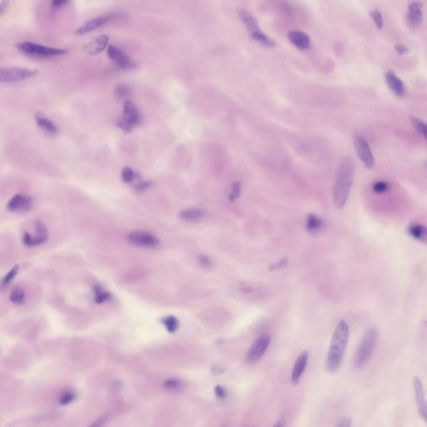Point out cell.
<instances>
[{
  "mask_svg": "<svg viewBox=\"0 0 427 427\" xmlns=\"http://www.w3.org/2000/svg\"><path fill=\"white\" fill-rule=\"evenodd\" d=\"M354 174L355 164L352 158L347 156L338 168L333 188V201L338 209H342L348 200L354 182Z\"/></svg>",
  "mask_w": 427,
  "mask_h": 427,
  "instance_id": "obj_1",
  "label": "cell"
},
{
  "mask_svg": "<svg viewBox=\"0 0 427 427\" xmlns=\"http://www.w3.org/2000/svg\"><path fill=\"white\" fill-rule=\"evenodd\" d=\"M349 337L350 328L348 324L342 320L336 327L328 352L326 368L329 372H337L341 367L348 344Z\"/></svg>",
  "mask_w": 427,
  "mask_h": 427,
  "instance_id": "obj_2",
  "label": "cell"
},
{
  "mask_svg": "<svg viewBox=\"0 0 427 427\" xmlns=\"http://www.w3.org/2000/svg\"><path fill=\"white\" fill-rule=\"evenodd\" d=\"M377 342L378 330L376 328H370L364 333L355 353L354 364L356 368H361L369 361L375 351Z\"/></svg>",
  "mask_w": 427,
  "mask_h": 427,
  "instance_id": "obj_3",
  "label": "cell"
},
{
  "mask_svg": "<svg viewBox=\"0 0 427 427\" xmlns=\"http://www.w3.org/2000/svg\"><path fill=\"white\" fill-rule=\"evenodd\" d=\"M238 14L241 21L246 25L247 30L249 31V34L254 40L269 48L276 46L274 40L270 39L268 35H265V33L261 30L257 19L250 12L245 9H240L238 11Z\"/></svg>",
  "mask_w": 427,
  "mask_h": 427,
  "instance_id": "obj_4",
  "label": "cell"
},
{
  "mask_svg": "<svg viewBox=\"0 0 427 427\" xmlns=\"http://www.w3.org/2000/svg\"><path fill=\"white\" fill-rule=\"evenodd\" d=\"M18 49L23 53L29 55L39 56V57H51L58 56L66 53L67 50L63 49H56L50 47L44 46L41 44L31 42H23L18 44Z\"/></svg>",
  "mask_w": 427,
  "mask_h": 427,
  "instance_id": "obj_5",
  "label": "cell"
},
{
  "mask_svg": "<svg viewBox=\"0 0 427 427\" xmlns=\"http://www.w3.org/2000/svg\"><path fill=\"white\" fill-rule=\"evenodd\" d=\"M37 74L36 70L19 68L1 69L0 70V81L2 83H14L29 79Z\"/></svg>",
  "mask_w": 427,
  "mask_h": 427,
  "instance_id": "obj_6",
  "label": "cell"
},
{
  "mask_svg": "<svg viewBox=\"0 0 427 427\" xmlns=\"http://www.w3.org/2000/svg\"><path fill=\"white\" fill-rule=\"evenodd\" d=\"M269 344L270 337L269 334H264L258 337L246 355V361L254 363L261 359L266 352L267 349L269 348Z\"/></svg>",
  "mask_w": 427,
  "mask_h": 427,
  "instance_id": "obj_7",
  "label": "cell"
},
{
  "mask_svg": "<svg viewBox=\"0 0 427 427\" xmlns=\"http://www.w3.org/2000/svg\"><path fill=\"white\" fill-rule=\"evenodd\" d=\"M354 144H355V149L357 153L358 157L362 161L363 164L367 168L373 167L375 165V159L367 139L362 136L358 135L355 138Z\"/></svg>",
  "mask_w": 427,
  "mask_h": 427,
  "instance_id": "obj_8",
  "label": "cell"
},
{
  "mask_svg": "<svg viewBox=\"0 0 427 427\" xmlns=\"http://www.w3.org/2000/svg\"><path fill=\"white\" fill-rule=\"evenodd\" d=\"M128 240L132 245L144 248H156L160 245V240L157 237L150 233L140 230L130 233L128 236Z\"/></svg>",
  "mask_w": 427,
  "mask_h": 427,
  "instance_id": "obj_9",
  "label": "cell"
},
{
  "mask_svg": "<svg viewBox=\"0 0 427 427\" xmlns=\"http://www.w3.org/2000/svg\"><path fill=\"white\" fill-rule=\"evenodd\" d=\"M108 55L109 58L114 62L118 67L124 69V70H132L135 68V62L126 55L121 49L117 48L114 45H109L108 47Z\"/></svg>",
  "mask_w": 427,
  "mask_h": 427,
  "instance_id": "obj_10",
  "label": "cell"
},
{
  "mask_svg": "<svg viewBox=\"0 0 427 427\" xmlns=\"http://www.w3.org/2000/svg\"><path fill=\"white\" fill-rule=\"evenodd\" d=\"M48 238H49L48 230L42 222L39 221L36 224V235H32L29 233H25L23 237V241L25 246L33 247V246L44 244L48 240Z\"/></svg>",
  "mask_w": 427,
  "mask_h": 427,
  "instance_id": "obj_11",
  "label": "cell"
},
{
  "mask_svg": "<svg viewBox=\"0 0 427 427\" xmlns=\"http://www.w3.org/2000/svg\"><path fill=\"white\" fill-rule=\"evenodd\" d=\"M413 383L418 411L423 420L427 423V402L425 400L424 389H423L422 382L418 377H415Z\"/></svg>",
  "mask_w": 427,
  "mask_h": 427,
  "instance_id": "obj_12",
  "label": "cell"
},
{
  "mask_svg": "<svg viewBox=\"0 0 427 427\" xmlns=\"http://www.w3.org/2000/svg\"><path fill=\"white\" fill-rule=\"evenodd\" d=\"M308 359H309V353L307 351H303L295 360L292 372H291V382L293 385H296L299 384L302 375L307 368Z\"/></svg>",
  "mask_w": 427,
  "mask_h": 427,
  "instance_id": "obj_13",
  "label": "cell"
},
{
  "mask_svg": "<svg viewBox=\"0 0 427 427\" xmlns=\"http://www.w3.org/2000/svg\"><path fill=\"white\" fill-rule=\"evenodd\" d=\"M113 17L111 15H104V16L97 17L95 19H90L88 22L84 23L83 25L80 26L77 30H75V35H84L85 34L96 30L102 26L105 25L111 20Z\"/></svg>",
  "mask_w": 427,
  "mask_h": 427,
  "instance_id": "obj_14",
  "label": "cell"
},
{
  "mask_svg": "<svg viewBox=\"0 0 427 427\" xmlns=\"http://www.w3.org/2000/svg\"><path fill=\"white\" fill-rule=\"evenodd\" d=\"M32 207V200L28 196L16 195L8 203V209L12 212L28 211Z\"/></svg>",
  "mask_w": 427,
  "mask_h": 427,
  "instance_id": "obj_15",
  "label": "cell"
},
{
  "mask_svg": "<svg viewBox=\"0 0 427 427\" xmlns=\"http://www.w3.org/2000/svg\"><path fill=\"white\" fill-rule=\"evenodd\" d=\"M288 39L290 43L297 49L304 50V49H309L311 46V38L307 33L303 31H290L288 34Z\"/></svg>",
  "mask_w": 427,
  "mask_h": 427,
  "instance_id": "obj_16",
  "label": "cell"
},
{
  "mask_svg": "<svg viewBox=\"0 0 427 427\" xmlns=\"http://www.w3.org/2000/svg\"><path fill=\"white\" fill-rule=\"evenodd\" d=\"M108 43H109V37L107 35H100L86 44L84 47V53L89 55H96L106 49Z\"/></svg>",
  "mask_w": 427,
  "mask_h": 427,
  "instance_id": "obj_17",
  "label": "cell"
},
{
  "mask_svg": "<svg viewBox=\"0 0 427 427\" xmlns=\"http://www.w3.org/2000/svg\"><path fill=\"white\" fill-rule=\"evenodd\" d=\"M179 218L182 221L189 222V223H198L204 220L205 217V212L204 209L197 208V207H191L187 209H183L179 214Z\"/></svg>",
  "mask_w": 427,
  "mask_h": 427,
  "instance_id": "obj_18",
  "label": "cell"
},
{
  "mask_svg": "<svg viewBox=\"0 0 427 427\" xmlns=\"http://www.w3.org/2000/svg\"><path fill=\"white\" fill-rule=\"evenodd\" d=\"M124 115L122 118L126 119L131 126H137L140 121V114L137 106L130 100H127L125 102L123 109Z\"/></svg>",
  "mask_w": 427,
  "mask_h": 427,
  "instance_id": "obj_19",
  "label": "cell"
},
{
  "mask_svg": "<svg viewBox=\"0 0 427 427\" xmlns=\"http://www.w3.org/2000/svg\"><path fill=\"white\" fill-rule=\"evenodd\" d=\"M422 4L420 2L409 3L408 12L406 15V19L409 24L411 26H416L420 23L422 19Z\"/></svg>",
  "mask_w": 427,
  "mask_h": 427,
  "instance_id": "obj_20",
  "label": "cell"
},
{
  "mask_svg": "<svg viewBox=\"0 0 427 427\" xmlns=\"http://www.w3.org/2000/svg\"><path fill=\"white\" fill-rule=\"evenodd\" d=\"M385 81L389 86L390 90L397 96H403L406 95V87L402 79L398 78L392 71H388L385 74Z\"/></svg>",
  "mask_w": 427,
  "mask_h": 427,
  "instance_id": "obj_21",
  "label": "cell"
},
{
  "mask_svg": "<svg viewBox=\"0 0 427 427\" xmlns=\"http://www.w3.org/2000/svg\"><path fill=\"white\" fill-rule=\"evenodd\" d=\"M35 121H36V123H37L38 126L40 128L42 129V130L46 131V132L49 133V134L54 135V134L58 132L57 126L49 118L44 116V114H41V113L36 114V115H35Z\"/></svg>",
  "mask_w": 427,
  "mask_h": 427,
  "instance_id": "obj_22",
  "label": "cell"
},
{
  "mask_svg": "<svg viewBox=\"0 0 427 427\" xmlns=\"http://www.w3.org/2000/svg\"><path fill=\"white\" fill-rule=\"evenodd\" d=\"M323 222L321 219L314 214H310L307 217V230H308V232H318L319 230H321Z\"/></svg>",
  "mask_w": 427,
  "mask_h": 427,
  "instance_id": "obj_23",
  "label": "cell"
},
{
  "mask_svg": "<svg viewBox=\"0 0 427 427\" xmlns=\"http://www.w3.org/2000/svg\"><path fill=\"white\" fill-rule=\"evenodd\" d=\"M161 322L165 326V329L170 333L176 332L179 327V322L176 317L173 316H165L161 319Z\"/></svg>",
  "mask_w": 427,
  "mask_h": 427,
  "instance_id": "obj_24",
  "label": "cell"
},
{
  "mask_svg": "<svg viewBox=\"0 0 427 427\" xmlns=\"http://www.w3.org/2000/svg\"><path fill=\"white\" fill-rule=\"evenodd\" d=\"M94 294H95V301L97 304H103V303H105V302L108 301L109 299H111L110 294L100 286L95 287Z\"/></svg>",
  "mask_w": 427,
  "mask_h": 427,
  "instance_id": "obj_25",
  "label": "cell"
},
{
  "mask_svg": "<svg viewBox=\"0 0 427 427\" xmlns=\"http://www.w3.org/2000/svg\"><path fill=\"white\" fill-rule=\"evenodd\" d=\"M408 232L415 239H422L427 235V229L421 225H412L408 229Z\"/></svg>",
  "mask_w": 427,
  "mask_h": 427,
  "instance_id": "obj_26",
  "label": "cell"
},
{
  "mask_svg": "<svg viewBox=\"0 0 427 427\" xmlns=\"http://www.w3.org/2000/svg\"><path fill=\"white\" fill-rule=\"evenodd\" d=\"M411 122L416 131L427 139V124L415 117H411Z\"/></svg>",
  "mask_w": 427,
  "mask_h": 427,
  "instance_id": "obj_27",
  "label": "cell"
},
{
  "mask_svg": "<svg viewBox=\"0 0 427 427\" xmlns=\"http://www.w3.org/2000/svg\"><path fill=\"white\" fill-rule=\"evenodd\" d=\"M10 300L14 304H18V306L23 304L24 301H25V295H24V292H23L21 289H14L12 291L11 295H10Z\"/></svg>",
  "mask_w": 427,
  "mask_h": 427,
  "instance_id": "obj_28",
  "label": "cell"
},
{
  "mask_svg": "<svg viewBox=\"0 0 427 427\" xmlns=\"http://www.w3.org/2000/svg\"><path fill=\"white\" fill-rule=\"evenodd\" d=\"M137 173H135L134 170L128 166L124 168L122 174H121V178L123 179L124 182L126 183H131V182L135 181L137 177Z\"/></svg>",
  "mask_w": 427,
  "mask_h": 427,
  "instance_id": "obj_29",
  "label": "cell"
},
{
  "mask_svg": "<svg viewBox=\"0 0 427 427\" xmlns=\"http://www.w3.org/2000/svg\"><path fill=\"white\" fill-rule=\"evenodd\" d=\"M370 14H371V16H372L374 22L376 23V25L377 26V28H378L379 29H381V28H383V16H382V14H381V12L377 10H372V11H371Z\"/></svg>",
  "mask_w": 427,
  "mask_h": 427,
  "instance_id": "obj_30",
  "label": "cell"
},
{
  "mask_svg": "<svg viewBox=\"0 0 427 427\" xmlns=\"http://www.w3.org/2000/svg\"><path fill=\"white\" fill-rule=\"evenodd\" d=\"M240 194H241V184L240 182H235L232 186V191L229 195V200L231 202H234L240 196Z\"/></svg>",
  "mask_w": 427,
  "mask_h": 427,
  "instance_id": "obj_31",
  "label": "cell"
},
{
  "mask_svg": "<svg viewBox=\"0 0 427 427\" xmlns=\"http://www.w3.org/2000/svg\"><path fill=\"white\" fill-rule=\"evenodd\" d=\"M164 386L167 390H179V388L182 386V382L179 380H178V379H170V380H167V381H165Z\"/></svg>",
  "mask_w": 427,
  "mask_h": 427,
  "instance_id": "obj_32",
  "label": "cell"
},
{
  "mask_svg": "<svg viewBox=\"0 0 427 427\" xmlns=\"http://www.w3.org/2000/svg\"><path fill=\"white\" fill-rule=\"evenodd\" d=\"M74 400H75V394L71 392V391L67 390V391H65V392H64L63 394L60 395L58 402H59V404L65 406V405L71 403Z\"/></svg>",
  "mask_w": 427,
  "mask_h": 427,
  "instance_id": "obj_33",
  "label": "cell"
},
{
  "mask_svg": "<svg viewBox=\"0 0 427 427\" xmlns=\"http://www.w3.org/2000/svg\"><path fill=\"white\" fill-rule=\"evenodd\" d=\"M130 94V88L125 84H119L115 88V95L118 99H124L127 97Z\"/></svg>",
  "mask_w": 427,
  "mask_h": 427,
  "instance_id": "obj_34",
  "label": "cell"
},
{
  "mask_svg": "<svg viewBox=\"0 0 427 427\" xmlns=\"http://www.w3.org/2000/svg\"><path fill=\"white\" fill-rule=\"evenodd\" d=\"M389 187H390V186L387 182L377 181L374 184L373 191L376 193H378V194H381V193L388 191Z\"/></svg>",
  "mask_w": 427,
  "mask_h": 427,
  "instance_id": "obj_35",
  "label": "cell"
},
{
  "mask_svg": "<svg viewBox=\"0 0 427 427\" xmlns=\"http://www.w3.org/2000/svg\"><path fill=\"white\" fill-rule=\"evenodd\" d=\"M17 273H18V267H14L3 279V286H8L14 280Z\"/></svg>",
  "mask_w": 427,
  "mask_h": 427,
  "instance_id": "obj_36",
  "label": "cell"
},
{
  "mask_svg": "<svg viewBox=\"0 0 427 427\" xmlns=\"http://www.w3.org/2000/svg\"><path fill=\"white\" fill-rule=\"evenodd\" d=\"M214 391H215V395H216L217 399L225 400L227 397V391H226L225 388L222 386V385H216Z\"/></svg>",
  "mask_w": 427,
  "mask_h": 427,
  "instance_id": "obj_37",
  "label": "cell"
},
{
  "mask_svg": "<svg viewBox=\"0 0 427 427\" xmlns=\"http://www.w3.org/2000/svg\"><path fill=\"white\" fill-rule=\"evenodd\" d=\"M198 262L204 268H210L212 266V264H213L211 259L209 256H205V255L199 256L198 257Z\"/></svg>",
  "mask_w": 427,
  "mask_h": 427,
  "instance_id": "obj_38",
  "label": "cell"
},
{
  "mask_svg": "<svg viewBox=\"0 0 427 427\" xmlns=\"http://www.w3.org/2000/svg\"><path fill=\"white\" fill-rule=\"evenodd\" d=\"M116 126H118V128H120L121 130H124L125 132H130L134 128L130 123H128L123 118H120L117 121Z\"/></svg>",
  "mask_w": 427,
  "mask_h": 427,
  "instance_id": "obj_39",
  "label": "cell"
},
{
  "mask_svg": "<svg viewBox=\"0 0 427 427\" xmlns=\"http://www.w3.org/2000/svg\"><path fill=\"white\" fill-rule=\"evenodd\" d=\"M287 264H288V260L286 258H285V259H282V260H280L279 262L272 264L269 266V270H277V269H283V268H285L287 265Z\"/></svg>",
  "mask_w": 427,
  "mask_h": 427,
  "instance_id": "obj_40",
  "label": "cell"
},
{
  "mask_svg": "<svg viewBox=\"0 0 427 427\" xmlns=\"http://www.w3.org/2000/svg\"><path fill=\"white\" fill-rule=\"evenodd\" d=\"M351 419L350 417H342L338 420V422L336 424L334 427H351Z\"/></svg>",
  "mask_w": 427,
  "mask_h": 427,
  "instance_id": "obj_41",
  "label": "cell"
},
{
  "mask_svg": "<svg viewBox=\"0 0 427 427\" xmlns=\"http://www.w3.org/2000/svg\"><path fill=\"white\" fill-rule=\"evenodd\" d=\"M68 3H69L68 1H65V0H56V1H52L51 6L53 9H59Z\"/></svg>",
  "mask_w": 427,
  "mask_h": 427,
  "instance_id": "obj_42",
  "label": "cell"
},
{
  "mask_svg": "<svg viewBox=\"0 0 427 427\" xmlns=\"http://www.w3.org/2000/svg\"><path fill=\"white\" fill-rule=\"evenodd\" d=\"M211 372L214 375H220V374L223 373L225 372V369L223 367H220L219 364H215L211 368Z\"/></svg>",
  "mask_w": 427,
  "mask_h": 427,
  "instance_id": "obj_43",
  "label": "cell"
},
{
  "mask_svg": "<svg viewBox=\"0 0 427 427\" xmlns=\"http://www.w3.org/2000/svg\"><path fill=\"white\" fill-rule=\"evenodd\" d=\"M395 50L400 54H404V53L408 52V49L406 48V46L403 45V44H397V45H395Z\"/></svg>",
  "mask_w": 427,
  "mask_h": 427,
  "instance_id": "obj_44",
  "label": "cell"
},
{
  "mask_svg": "<svg viewBox=\"0 0 427 427\" xmlns=\"http://www.w3.org/2000/svg\"><path fill=\"white\" fill-rule=\"evenodd\" d=\"M10 4V2H8V1H1L0 2V13L2 14L5 11V9L8 7V5Z\"/></svg>",
  "mask_w": 427,
  "mask_h": 427,
  "instance_id": "obj_45",
  "label": "cell"
},
{
  "mask_svg": "<svg viewBox=\"0 0 427 427\" xmlns=\"http://www.w3.org/2000/svg\"><path fill=\"white\" fill-rule=\"evenodd\" d=\"M103 422H104V419L101 418V419L96 420V422L93 423L89 427H100L102 425Z\"/></svg>",
  "mask_w": 427,
  "mask_h": 427,
  "instance_id": "obj_46",
  "label": "cell"
},
{
  "mask_svg": "<svg viewBox=\"0 0 427 427\" xmlns=\"http://www.w3.org/2000/svg\"><path fill=\"white\" fill-rule=\"evenodd\" d=\"M221 427H229V426H228V425H223Z\"/></svg>",
  "mask_w": 427,
  "mask_h": 427,
  "instance_id": "obj_47",
  "label": "cell"
}]
</instances>
